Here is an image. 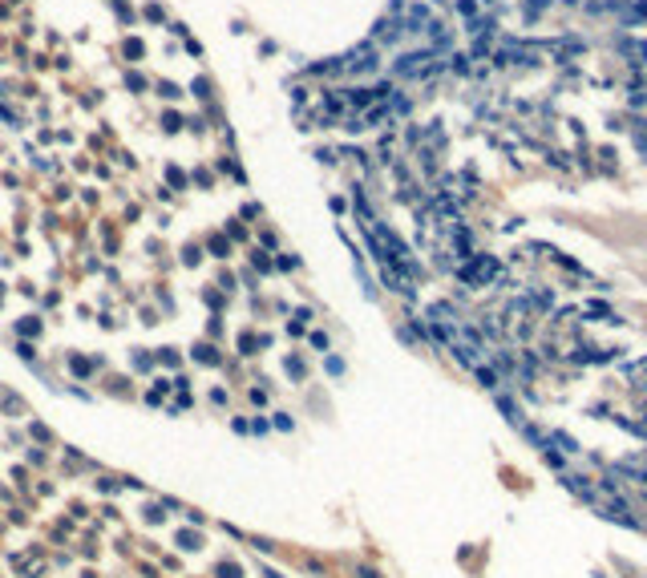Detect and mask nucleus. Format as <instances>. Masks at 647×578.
Listing matches in <instances>:
<instances>
[{"mask_svg":"<svg viewBox=\"0 0 647 578\" xmlns=\"http://www.w3.org/2000/svg\"><path fill=\"white\" fill-rule=\"evenodd\" d=\"M433 57L437 53H405L396 61V73L400 77H421V73H433Z\"/></svg>","mask_w":647,"mask_h":578,"instance_id":"1","label":"nucleus"},{"mask_svg":"<svg viewBox=\"0 0 647 578\" xmlns=\"http://www.w3.org/2000/svg\"><path fill=\"white\" fill-rule=\"evenodd\" d=\"M457 275L465 279V283H473V287H477V283H485V279H494V275H498V263L489 259V255H477L469 267H461Z\"/></svg>","mask_w":647,"mask_h":578,"instance_id":"2","label":"nucleus"},{"mask_svg":"<svg viewBox=\"0 0 647 578\" xmlns=\"http://www.w3.org/2000/svg\"><path fill=\"white\" fill-rule=\"evenodd\" d=\"M477 376H481V384H485V388H498V376H494V372H489V368H485V364H481V368H477Z\"/></svg>","mask_w":647,"mask_h":578,"instance_id":"3","label":"nucleus"},{"mask_svg":"<svg viewBox=\"0 0 647 578\" xmlns=\"http://www.w3.org/2000/svg\"><path fill=\"white\" fill-rule=\"evenodd\" d=\"M566 4H578V0H566Z\"/></svg>","mask_w":647,"mask_h":578,"instance_id":"4","label":"nucleus"}]
</instances>
